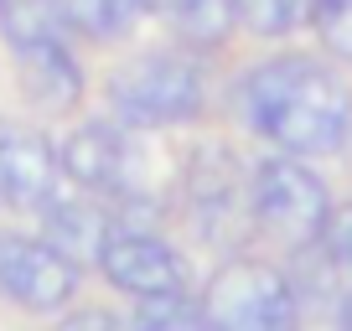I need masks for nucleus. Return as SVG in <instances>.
I'll use <instances>...</instances> for the list:
<instances>
[{"label": "nucleus", "mask_w": 352, "mask_h": 331, "mask_svg": "<svg viewBox=\"0 0 352 331\" xmlns=\"http://www.w3.org/2000/svg\"><path fill=\"white\" fill-rule=\"evenodd\" d=\"M239 119L285 155H327L352 135V89L321 57H270L233 93Z\"/></svg>", "instance_id": "1"}, {"label": "nucleus", "mask_w": 352, "mask_h": 331, "mask_svg": "<svg viewBox=\"0 0 352 331\" xmlns=\"http://www.w3.org/2000/svg\"><path fill=\"white\" fill-rule=\"evenodd\" d=\"M109 109L130 130H161V124H187L208 104V67L197 52L182 47H161V52H140L124 67L109 73Z\"/></svg>", "instance_id": "2"}, {"label": "nucleus", "mask_w": 352, "mask_h": 331, "mask_svg": "<svg viewBox=\"0 0 352 331\" xmlns=\"http://www.w3.org/2000/svg\"><path fill=\"white\" fill-rule=\"evenodd\" d=\"M0 32L11 42L21 93L36 109H73L83 93V67L67 47V21L57 16L52 0H11L0 16Z\"/></svg>", "instance_id": "3"}, {"label": "nucleus", "mask_w": 352, "mask_h": 331, "mask_svg": "<svg viewBox=\"0 0 352 331\" xmlns=\"http://www.w3.org/2000/svg\"><path fill=\"white\" fill-rule=\"evenodd\" d=\"M208 331H296V285L264 259H233L202 290Z\"/></svg>", "instance_id": "4"}, {"label": "nucleus", "mask_w": 352, "mask_h": 331, "mask_svg": "<svg viewBox=\"0 0 352 331\" xmlns=\"http://www.w3.org/2000/svg\"><path fill=\"white\" fill-rule=\"evenodd\" d=\"M331 212V197L311 166L296 155H270L249 171V218L259 222L270 238L290 243V249H311L321 238V222Z\"/></svg>", "instance_id": "5"}, {"label": "nucleus", "mask_w": 352, "mask_h": 331, "mask_svg": "<svg viewBox=\"0 0 352 331\" xmlns=\"http://www.w3.org/2000/svg\"><path fill=\"white\" fill-rule=\"evenodd\" d=\"M63 176L78 181L83 192H104V197H135L140 192V145L135 130L120 119H88L57 150Z\"/></svg>", "instance_id": "6"}, {"label": "nucleus", "mask_w": 352, "mask_h": 331, "mask_svg": "<svg viewBox=\"0 0 352 331\" xmlns=\"http://www.w3.org/2000/svg\"><path fill=\"white\" fill-rule=\"evenodd\" d=\"M78 259L63 254L57 243L32 238V233L0 228V295L26 310H57L78 290Z\"/></svg>", "instance_id": "7"}, {"label": "nucleus", "mask_w": 352, "mask_h": 331, "mask_svg": "<svg viewBox=\"0 0 352 331\" xmlns=\"http://www.w3.org/2000/svg\"><path fill=\"white\" fill-rule=\"evenodd\" d=\"M99 269L135 300L187 295V264L171 243H161L145 222H114L99 243Z\"/></svg>", "instance_id": "8"}, {"label": "nucleus", "mask_w": 352, "mask_h": 331, "mask_svg": "<svg viewBox=\"0 0 352 331\" xmlns=\"http://www.w3.org/2000/svg\"><path fill=\"white\" fill-rule=\"evenodd\" d=\"M63 192V161L42 130H16L0 124V202L26 212H42Z\"/></svg>", "instance_id": "9"}, {"label": "nucleus", "mask_w": 352, "mask_h": 331, "mask_svg": "<svg viewBox=\"0 0 352 331\" xmlns=\"http://www.w3.org/2000/svg\"><path fill=\"white\" fill-rule=\"evenodd\" d=\"M187 192H192V218L208 238H223L239 228V218H249V171H239V161L223 145H208L192 155Z\"/></svg>", "instance_id": "10"}, {"label": "nucleus", "mask_w": 352, "mask_h": 331, "mask_svg": "<svg viewBox=\"0 0 352 331\" xmlns=\"http://www.w3.org/2000/svg\"><path fill=\"white\" fill-rule=\"evenodd\" d=\"M120 222V212H104V207H88V202H67L63 192H57L52 202L42 207V238L47 243H57L63 254H73V259H99V243H104V233Z\"/></svg>", "instance_id": "11"}, {"label": "nucleus", "mask_w": 352, "mask_h": 331, "mask_svg": "<svg viewBox=\"0 0 352 331\" xmlns=\"http://www.w3.org/2000/svg\"><path fill=\"white\" fill-rule=\"evenodd\" d=\"M151 11H161V21L187 47H218L239 26L233 0H151Z\"/></svg>", "instance_id": "12"}, {"label": "nucleus", "mask_w": 352, "mask_h": 331, "mask_svg": "<svg viewBox=\"0 0 352 331\" xmlns=\"http://www.w3.org/2000/svg\"><path fill=\"white\" fill-rule=\"evenodd\" d=\"M67 32L88 36V42H114L130 36L135 26L151 16V0H52Z\"/></svg>", "instance_id": "13"}, {"label": "nucleus", "mask_w": 352, "mask_h": 331, "mask_svg": "<svg viewBox=\"0 0 352 331\" xmlns=\"http://www.w3.org/2000/svg\"><path fill=\"white\" fill-rule=\"evenodd\" d=\"M233 11L254 36H290L311 21V0H233Z\"/></svg>", "instance_id": "14"}, {"label": "nucleus", "mask_w": 352, "mask_h": 331, "mask_svg": "<svg viewBox=\"0 0 352 331\" xmlns=\"http://www.w3.org/2000/svg\"><path fill=\"white\" fill-rule=\"evenodd\" d=\"M135 331H208V316L187 295H151L135 310Z\"/></svg>", "instance_id": "15"}, {"label": "nucleus", "mask_w": 352, "mask_h": 331, "mask_svg": "<svg viewBox=\"0 0 352 331\" xmlns=\"http://www.w3.org/2000/svg\"><path fill=\"white\" fill-rule=\"evenodd\" d=\"M311 26L327 52L352 62V0H311Z\"/></svg>", "instance_id": "16"}, {"label": "nucleus", "mask_w": 352, "mask_h": 331, "mask_svg": "<svg viewBox=\"0 0 352 331\" xmlns=\"http://www.w3.org/2000/svg\"><path fill=\"white\" fill-rule=\"evenodd\" d=\"M321 254V264L337 269V275H352V202L347 207H331L327 222H321V238L311 243Z\"/></svg>", "instance_id": "17"}, {"label": "nucleus", "mask_w": 352, "mask_h": 331, "mask_svg": "<svg viewBox=\"0 0 352 331\" xmlns=\"http://www.w3.org/2000/svg\"><path fill=\"white\" fill-rule=\"evenodd\" d=\"M57 331H124V326L109 316V310H73Z\"/></svg>", "instance_id": "18"}, {"label": "nucleus", "mask_w": 352, "mask_h": 331, "mask_svg": "<svg viewBox=\"0 0 352 331\" xmlns=\"http://www.w3.org/2000/svg\"><path fill=\"white\" fill-rule=\"evenodd\" d=\"M342 331H352V295L342 300Z\"/></svg>", "instance_id": "19"}, {"label": "nucleus", "mask_w": 352, "mask_h": 331, "mask_svg": "<svg viewBox=\"0 0 352 331\" xmlns=\"http://www.w3.org/2000/svg\"><path fill=\"white\" fill-rule=\"evenodd\" d=\"M6 5H11V0H0V16H6Z\"/></svg>", "instance_id": "20"}]
</instances>
